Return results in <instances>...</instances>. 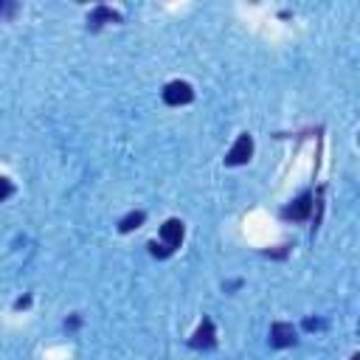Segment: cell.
<instances>
[{"label": "cell", "instance_id": "obj_13", "mask_svg": "<svg viewBox=\"0 0 360 360\" xmlns=\"http://www.w3.org/2000/svg\"><path fill=\"white\" fill-rule=\"evenodd\" d=\"M349 360H360V354H357V352H354V354H352V357H349Z\"/></svg>", "mask_w": 360, "mask_h": 360}, {"label": "cell", "instance_id": "obj_11", "mask_svg": "<svg viewBox=\"0 0 360 360\" xmlns=\"http://www.w3.org/2000/svg\"><path fill=\"white\" fill-rule=\"evenodd\" d=\"M28 304H31V298H28V295H22V298H17V301H14V309H25Z\"/></svg>", "mask_w": 360, "mask_h": 360}, {"label": "cell", "instance_id": "obj_7", "mask_svg": "<svg viewBox=\"0 0 360 360\" xmlns=\"http://www.w3.org/2000/svg\"><path fill=\"white\" fill-rule=\"evenodd\" d=\"M107 22H124V14L115 11V8H110V6H96V8L87 14V28H90V31H98V28L107 25Z\"/></svg>", "mask_w": 360, "mask_h": 360}, {"label": "cell", "instance_id": "obj_6", "mask_svg": "<svg viewBox=\"0 0 360 360\" xmlns=\"http://www.w3.org/2000/svg\"><path fill=\"white\" fill-rule=\"evenodd\" d=\"M295 340H298V332H295L292 323H287V321L270 323V346L287 349V346H295Z\"/></svg>", "mask_w": 360, "mask_h": 360}, {"label": "cell", "instance_id": "obj_10", "mask_svg": "<svg viewBox=\"0 0 360 360\" xmlns=\"http://www.w3.org/2000/svg\"><path fill=\"white\" fill-rule=\"evenodd\" d=\"M304 329H309V332H312V329H323V321H321V318H307V321H304Z\"/></svg>", "mask_w": 360, "mask_h": 360}, {"label": "cell", "instance_id": "obj_5", "mask_svg": "<svg viewBox=\"0 0 360 360\" xmlns=\"http://www.w3.org/2000/svg\"><path fill=\"white\" fill-rule=\"evenodd\" d=\"M250 155H253V138H250L248 132H242V135L236 138V143L228 149V155H225V166H242V163L250 160Z\"/></svg>", "mask_w": 360, "mask_h": 360}, {"label": "cell", "instance_id": "obj_2", "mask_svg": "<svg viewBox=\"0 0 360 360\" xmlns=\"http://www.w3.org/2000/svg\"><path fill=\"white\" fill-rule=\"evenodd\" d=\"M188 346L191 349H200V352H208V349L217 346V329H214V321L211 318H202L200 321V326L188 338Z\"/></svg>", "mask_w": 360, "mask_h": 360}, {"label": "cell", "instance_id": "obj_12", "mask_svg": "<svg viewBox=\"0 0 360 360\" xmlns=\"http://www.w3.org/2000/svg\"><path fill=\"white\" fill-rule=\"evenodd\" d=\"M3 11H14V6H11V3H3V0H0V14H3Z\"/></svg>", "mask_w": 360, "mask_h": 360}, {"label": "cell", "instance_id": "obj_1", "mask_svg": "<svg viewBox=\"0 0 360 360\" xmlns=\"http://www.w3.org/2000/svg\"><path fill=\"white\" fill-rule=\"evenodd\" d=\"M312 214V191H301L292 202H287L281 208V219H292V222H304Z\"/></svg>", "mask_w": 360, "mask_h": 360}, {"label": "cell", "instance_id": "obj_4", "mask_svg": "<svg viewBox=\"0 0 360 360\" xmlns=\"http://www.w3.org/2000/svg\"><path fill=\"white\" fill-rule=\"evenodd\" d=\"M183 236H186V225L180 222V219H166L163 225H160V245L169 250V253H174L177 248H180V242H183Z\"/></svg>", "mask_w": 360, "mask_h": 360}, {"label": "cell", "instance_id": "obj_8", "mask_svg": "<svg viewBox=\"0 0 360 360\" xmlns=\"http://www.w3.org/2000/svg\"><path fill=\"white\" fill-rule=\"evenodd\" d=\"M143 219H146V214H143V211H129L127 217H121V219H118V231H121V233H129V231L141 228V225H143Z\"/></svg>", "mask_w": 360, "mask_h": 360}, {"label": "cell", "instance_id": "obj_9", "mask_svg": "<svg viewBox=\"0 0 360 360\" xmlns=\"http://www.w3.org/2000/svg\"><path fill=\"white\" fill-rule=\"evenodd\" d=\"M11 194H14V186H11V180L0 174V202H3V200H8Z\"/></svg>", "mask_w": 360, "mask_h": 360}, {"label": "cell", "instance_id": "obj_3", "mask_svg": "<svg viewBox=\"0 0 360 360\" xmlns=\"http://www.w3.org/2000/svg\"><path fill=\"white\" fill-rule=\"evenodd\" d=\"M160 96H163V101H166L169 107H180V104L194 101V90H191V84H188V82H180V79L169 82V84L163 87Z\"/></svg>", "mask_w": 360, "mask_h": 360}]
</instances>
